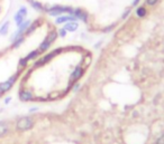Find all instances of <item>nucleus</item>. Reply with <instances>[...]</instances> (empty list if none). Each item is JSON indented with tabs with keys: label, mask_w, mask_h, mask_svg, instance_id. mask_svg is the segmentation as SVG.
Returning a JSON list of instances; mask_svg holds the SVG:
<instances>
[{
	"label": "nucleus",
	"mask_w": 164,
	"mask_h": 144,
	"mask_svg": "<svg viewBox=\"0 0 164 144\" xmlns=\"http://www.w3.org/2000/svg\"><path fill=\"white\" fill-rule=\"evenodd\" d=\"M34 126V119L29 116H24L16 122V130L20 132H25L31 130Z\"/></svg>",
	"instance_id": "f257e3e1"
},
{
	"label": "nucleus",
	"mask_w": 164,
	"mask_h": 144,
	"mask_svg": "<svg viewBox=\"0 0 164 144\" xmlns=\"http://www.w3.org/2000/svg\"><path fill=\"white\" fill-rule=\"evenodd\" d=\"M19 74H20V70L17 72L16 74H14L11 77H9L7 81L0 83V94H5V93H7L8 91H10V89L13 88L14 84H15L16 81L18 79Z\"/></svg>",
	"instance_id": "f03ea898"
},
{
	"label": "nucleus",
	"mask_w": 164,
	"mask_h": 144,
	"mask_svg": "<svg viewBox=\"0 0 164 144\" xmlns=\"http://www.w3.org/2000/svg\"><path fill=\"white\" fill-rule=\"evenodd\" d=\"M57 35H58L57 32H51L50 34L46 36V38L43 40V43L39 45L38 50H39L41 53H44V51H46V50L51 47V45L55 41V39L57 38Z\"/></svg>",
	"instance_id": "7ed1b4c3"
},
{
	"label": "nucleus",
	"mask_w": 164,
	"mask_h": 144,
	"mask_svg": "<svg viewBox=\"0 0 164 144\" xmlns=\"http://www.w3.org/2000/svg\"><path fill=\"white\" fill-rule=\"evenodd\" d=\"M72 10H73L72 8H70V7H63V6H53L51 7V8H48V9H46L47 13L50 16H53V17L60 16V15H62L64 13H69L71 15Z\"/></svg>",
	"instance_id": "20e7f679"
},
{
	"label": "nucleus",
	"mask_w": 164,
	"mask_h": 144,
	"mask_svg": "<svg viewBox=\"0 0 164 144\" xmlns=\"http://www.w3.org/2000/svg\"><path fill=\"white\" fill-rule=\"evenodd\" d=\"M60 53H61V49H56V50H54V51H52V53H50V54H47V55H45L44 57H41L38 60L35 62L34 67H41V66H43V65H45L46 63H48L53 57L55 56V55H57V54H60Z\"/></svg>",
	"instance_id": "39448f33"
},
{
	"label": "nucleus",
	"mask_w": 164,
	"mask_h": 144,
	"mask_svg": "<svg viewBox=\"0 0 164 144\" xmlns=\"http://www.w3.org/2000/svg\"><path fill=\"white\" fill-rule=\"evenodd\" d=\"M26 16H27V8L24 6L20 7L19 10L15 13V16H14V20H15V22H16L17 27H19V26L25 21Z\"/></svg>",
	"instance_id": "423d86ee"
},
{
	"label": "nucleus",
	"mask_w": 164,
	"mask_h": 144,
	"mask_svg": "<svg viewBox=\"0 0 164 144\" xmlns=\"http://www.w3.org/2000/svg\"><path fill=\"white\" fill-rule=\"evenodd\" d=\"M19 100H23V102H28V100H34V96L33 93L28 89H20L19 91Z\"/></svg>",
	"instance_id": "0eeeda50"
},
{
	"label": "nucleus",
	"mask_w": 164,
	"mask_h": 144,
	"mask_svg": "<svg viewBox=\"0 0 164 144\" xmlns=\"http://www.w3.org/2000/svg\"><path fill=\"white\" fill-rule=\"evenodd\" d=\"M71 16H73V17H76V19H81L83 21H87L88 20V15L86 11H83L81 9H73L72 10V13H71Z\"/></svg>",
	"instance_id": "6e6552de"
},
{
	"label": "nucleus",
	"mask_w": 164,
	"mask_h": 144,
	"mask_svg": "<svg viewBox=\"0 0 164 144\" xmlns=\"http://www.w3.org/2000/svg\"><path fill=\"white\" fill-rule=\"evenodd\" d=\"M83 75V69L82 67L80 66H78L76 69H74V72L71 74V77H70V81H78L81 76Z\"/></svg>",
	"instance_id": "1a4fd4ad"
},
{
	"label": "nucleus",
	"mask_w": 164,
	"mask_h": 144,
	"mask_svg": "<svg viewBox=\"0 0 164 144\" xmlns=\"http://www.w3.org/2000/svg\"><path fill=\"white\" fill-rule=\"evenodd\" d=\"M70 21H76V18L73 16H61V17L56 18L55 24L60 25V24H64V22H70Z\"/></svg>",
	"instance_id": "9d476101"
},
{
	"label": "nucleus",
	"mask_w": 164,
	"mask_h": 144,
	"mask_svg": "<svg viewBox=\"0 0 164 144\" xmlns=\"http://www.w3.org/2000/svg\"><path fill=\"white\" fill-rule=\"evenodd\" d=\"M9 132V123L7 121H0V138L5 136Z\"/></svg>",
	"instance_id": "9b49d317"
},
{
	"label": "nucleus",
	"mask_w": 164,
	"mask_h": 144,
	"mask_svg": "<svg viewBox=\"0 0 164 144\" xmlns=\"http://www.w3.org/2000/svg\"><path fill=\"white\" fill-rule=\"evenodd\" d=\"M39 25H41V20H39V19L35 20L34 22H31V25H29V27L27 28V30H26V32H25L26 36H28V35H31L32 32H35V29H36Z\"/></svg>",
	"instance_id": "f8f14e48"
},
{
	"label": "nucleus",
	"mask_w": 164,
	"mask_h": 144,
	"mask_svg": "<svg viewBox=\"0 0 164 144\" xmlns=\"http://www.w3.org/2000/svg\"><path fill=\"white\" fill-rule=\"evenodd\" d=\"M78 27H79V25H78L76 21H70V22H66V24L64 25V29H65L66 32H73L78 29Z\"/></svg>",
	"instance_id": "ddd939ff"
},
{
	"label": "nucleus",
	"mask_w": 164,
	"mask_h": 144,
	"mask_svg": "<svg viewBox=\"0 0 164 144\" xmlns=\"http://www.w3.org/2000/svg\"><path fill=\"white\" fill-rule=\"evenodd\" d=\"M29 1V4H31V6L35 9V10H37V11H43L45 8L43 7V5L41 4V2H38L36 0H28Z\"/></svg>",
	"instance_id": "4468645a"
},
{
	"label": "nucleus",
	"mask_w": 164,
	"mask_h": 144,
	"mask_svg": "<svg viewBox=\"0 0 164 144\" xmlns=\"http://www.w3.org/2000/svg\"><path fill=\"white\" fill-rule=\"evenodd\" d=\"M41 54H42V53H41V51H39L38 49L32 50V51H31V53H29V54H28V55H27L25 58L27 59V60H28V62H29V60H33V59H36L37 57H39V55H41Z\"/></svg>",
	"instance_id": "2eb2a0df"
},
{
	"label": "nucleus",
	"mask_w": 164,
	"mask_h": 144,
	"mask_svg": "<svg viewBox=\"0 0 164 144\" xmlns=\"http://www.w3.org/2000/svg\"><path fill=\"white\" fill-rule=\"evenodd\" d=\"M25 41V35H23V36H20V37H18L16 40H14L13 43H11V47L13 48H18L20 45L23 44Z\"/></svg>",
	"instance_id": "dca6fc26"
},
{
	"label": "nucleus",
	"mask_w": 164,
	"mask_h": 144,
	"mask_svg": "<svg viewBox=\"0 0 164 144\" xmlns=\"http://www.w3.org/2000/svg\"><path fill=\"white\" fill-rule=\"evenodd\" d=\"M9 27H10V22L6 21L4 25L0 27V35L1 36H6L7 34H8V30H9Z\"/></svg>",
	"instance_id": "f3484780"
},
{
	"label": "nucleus",
	"mask_w": 164,
	"mask_h": 144,
	"mask_svg": "<svg viewBox=\"0 0 164 144\" xmlns=\"http://www.w3.org/2000/svg\"><path fill=\"white\" fill-rule=\"evenodd\" d=\"M136 15H137V17H139V18L145 17L146 15H147V10H146L145 7H138L136 9Z\"/></svg>",
	"instance_id": "a211bd4d"
},
{
	"label": "nucleus",
	"mask_w": 164,
	"mask_h": 144,
	"mask_svg": "<svg viewBox=\"0 0 164 144\" xmlns=\"http://www.w3.org/2000/svg\"><path fill=\"white\" fill-rule=\"evenodd\" d=\"M18 64H19V66H20L21 68H24V67H26V66H27L28 60H27L25 57H24V58H20V59H19V63Z\"/></svg>",
	"instance_id": "6ab92c4d"
},
{
	"label": "nucleus",
	"mask_w": 164,
	"mask_h": 144,
	"mask_svg": "<svg viewBox=\"0 0 164 144\" xmlns=\"http://www.w3.org/2000/svg\"><path fill=\"white\" fill-rule=\"evenodd\" d=\"M153 144H164V134H162L160 138H158V140Z\"/></svg>",
	"instance_id": "aec40b11"
},
{
	"label": "nucleus",
	"mask_w": 164,
	"mask_h": 144,
	"mask_svg": "<svg viewBox=\"0 0 164 144\" xmlns=\"http://www.w3.org/2000/svg\"><path fill=\"white\" fill-rule=\"evenodd\" d=\"M57 34H58L61 37H65V36H66V30H65L64 28H61V29L57 30Z\"/></svg>",
	"instance_id": "412c9836"
},
{
	"label": "nucleus",
	"mask_w": 164,
	"mask_h": 144,
	"mask_svg": "<svg viewBox=\"0 0 164 144\" xmlns=\"http://www.w3.org/2000/svg\"><path fill=\"white\" fill-rule=\"evenodd\" d=\"M158 1V0H146V4H147L148 6H154V5H156Z\"/></svg>",
	"instance_id": "4be33fe9"
},
{
	"label": "nucleus",
	"mask_w": 164,
	"mask_h": 144,
	"mask_svg": "<svg viewBox=\"0 0 164 144\" xmlns=\"http://www.w3.org/2000/svg\"><path fill=\"white\" fill-rule=\"evenodd\" d=\"M129 13H130V8H129V9H127L126 11H125V13L123 15V18H126V17L128 16V15H129Z\"/></svg>",
	"instance_id": "5701e85b"
},
{
	"label": "nucleus",
	"mask_w": 164,
	"mask_h": 144,
	"mask_svg": "<svg viewBox=\"0 0 164 144\" xmlns=\"http://www.w3.org/2000/svg\"><path fill=\"white\" fill-rule=\"evenodd\" d=\"M10 100H11V97H7L6 100H5V103H6V104H8Z\"/></svg>",
	"instance_id": "b1692460"
},
{
	"label": "nucleus",
	"mask_w": 164,
	"mask_h": 144,
	"mask_svg": "<svg viewBox=\"0 0 164 144\" xmlns=\"http://www.w3.org/2000/svg\"><path fill=\"white\" fill-rule=\"evenodd\" d=\"M139 1H140V0H134V2H133V5H134V6H137V4H138Z\"/></svg>",
	"instance_id": "393cba45"
},
{
	"label": "nucleus",
	"mask_w": 164,
	"mask_h": 144,
	"mask_svg": "<svg viewBox=\"0 0 164 144\" xmlns=\"http://www.w3.org/2000/svg\"><path fill=\"white\" fill-rule=\"evenodd\" d=\"M0 11H1V7H0Z\"/></svg>",
	"instance_id": "a878e982"
},
{
	"label": "nucleus",
	"mask_w": 164,
	"mask_h": 144,
	"mask_svg": "<svg viewBox=\"0 0 164 144\" xmlns=\"http://www.w3.org/2000/svg\"><path fill=\"white\" fill-rule=\"evenodd\" d=\"M1 95H2V94H0V97H1Z\"/></svg>",
	"instance_id": "bb28decb"
}]
</instances>
